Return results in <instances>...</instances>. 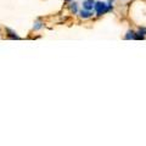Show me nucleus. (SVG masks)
I'll return each mask as SVG.
<instances>
[{"label":"nucleus","mask_w":146,"mask_h":146,"mask_svg":"<svg viewBox=\"0 0 146 146\" xmlns=\"http://www.w3.org/2000/svg\"><path fill=\"white\" fill-rule=\"evenodd\" d=\"M94 10L98 16H102L106 12L112 10V5H108V4L102 3V1H98V3H95V5H94Z\"/></svg>","instance_id":"1"},{"label":"nucleus","mask_w":146,"mask_h":146,"mask_svg":"<svg viewBox=\"0 0 146 146\" xmlns=\"http://www.w3.org/2000/svg\"><path fill=\"white\" fill-rule=\"evenodd\" d=\"M94 5H95V1L94 0H84L83 1V9L85 10H93L94 9Z\"/></svg>","instance_id":"2"},{"label":"nucleus","mask_w":146,"mask_h":146,"mask_svg":"<svg viewBox=\"0 0 146 146\" xmlns=\"http://www.w3.org/2000/svg\"><path fill=\"white\" fill-rule=\"evenodd\" d=\"M79 16L82 18H89V17L93 16V12H91L90 10H85V9H83V10L79 11Z\"/></svg>","instance_id":"3"},{"label":"nucleus","mask_w":146,"mask_h":146,"mask_svg":"<svg viewBox=\"0 0 146 146\" xmlns=\"http://www.w3.org/2000/svg\"><path fill=\"white\" fill-rule=\"evenodd\" d=\"M125 39H128V40L135 39V32H133V31H128V32H127V35H125Z\"/></svg>","instance_id":"4"},{"label":"nucleus","mask_w":146,"mask_h":146,"mask_svg":"<svg viewBox=\"0 0 146 146\" xmlns=\"http://www.w3.org/2000/svg\"><path fill=\"white\" fill-rule=\"evenodd\" d=\"M6 32L9 33V36H10L11 39H20V36L16 35V33H13V32H11V31L9 29V28H6Z\"/></svg>","instance_id":"5"},{"label":"nucleus","mask_w":146,"mask_h":146,"mask_svg":"<svg viewBox=\"0 0 146 146\" xmlns=\"http://www.w3.org/2000/svg\"><path fill=\"white\" fill-rule=\"evenodd\" d=\"M71 11H72L73 13H77V12H78V9H77V3L71 4Z\"/></svg>","instance_id":"6"},{"label":"nucleus","mask_w":146,"mask_h":146,"mask_svg":"<svg viewBox=\"0 0 146 146\" xmlns=\"http://www.w3.org/2000/svg\"><path fill=\"white\" fill-rule=\"evenodd\" d=\"M138 33H139L140 35L145 36V35H146V28H140V29H139V32H138Z\"/></svg>","instance_id":"7"},{"label":"nucleus","mask_w":146,"mask_h":146,"mask_svg":"<svg viewBox=\"0 0 146 146\" xmlns=\"http://www.w3.org/2000/svg\"><path fill=\"white\" fill-rule=\"evenodd\" d=\"M39 28H42V23H40V22H35L34 29H39Z\"/></svg>","instance_id":"8"},{"label":"nucleus","mask_w":146,"mask_h":146,"mask_svg":"<svg viewBox=\"0 0 146 146\" xmlns=\"http://www.w3.org/2000/svg\"><path fill=\"white\" fill-rule=\"evenodd\" d=\"M65 1H71V0H65Z\"/></svg>","instance_id":"9"}]
</instances>
